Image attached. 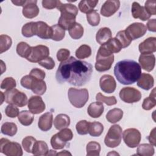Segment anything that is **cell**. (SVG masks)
Wrapping results in <instances>:
<instances>
[{"mask_svg":"<svg viewBox=\"0 0 156 156\" xmlns=\"http://www.w3.org/2000/svg\"><path fill=\"white\" fill-rule=\"evenodd\" d=\"M92 73L91 63L71 56L60 63L55 78L60 84L67 82L73 86L81 87L90 80Z\"/></svg>","mask_w":156,"mask_h":156,"instance_id":"cell-1","label":"cell"},{"mask_svg":"<svg viewBox=\"0 0 156 156\" xmlns=\"http://www.w3.org/2000/svg\"><path fill=\"white\" fill-rule=\"evenodd\" d=\"M114 74L118 81L123 85L135 83L141 74V68L136 62L125 59L118 62L114 67Z\"/></svg>","mask_w":156,"mask_h":156,"instance_id":"cell-2","label":"cell"},{"mask_svg":"<svg viewBox=\"0 0 156 156\" xmlns=\"http://www.w3.org/2000/svg\"><path fill=\"white\" fill-rule=\"evenodd\" d=\"M57 9L61 12L58 24L65 30H69L76 23L78 8L72 4H63L60 1Z\"/></svg>","mask_w":156,"mask_h":156,"instance_id":"cell-3","label":"cell"},{"mask_svg":"<svg viewBox=\"0 0 156 156\" xmlns=\"http://www.w3.org/2000/svg\"><path fill=\"white\" fill-rule=\"evenodd\" d=\"M68 96L70 103L76 108L83 107L89 98L88 91L86 88L77 89L69 88L68 91Z\"/></svg>","mask_w":156,"mask_h":156,"instance_id":"cell-4","label":"cell"},{"mask_svg":"<svg viewBox=\"0 0 156 156\" xmlns=\"http://www.w3.org/2000/svg\"><path fill=\"white\" fill-rule=\"evenodd\" d=\"M4 96L5 102L9 104L15 105L17 107H24L28 102L26 94L15 88L6 90L4 93Z\"/></svg>","mask_w":156,"mask_h":156,"instance_id":"cell-5","label":"cell"},{"mask_svg":"<svg viewBox=\"0 0 156 156\" xmlns=\"http://www.w3.org/2000/svg\"><path fill=\"white\" fill-rule=\"evenodd\" d=\"M122 129L118 124L112 126L104 139L105 144L108 147H116L118 146L121 141Z\"/></svg>","mask_w":156,"mask_h":156,"instance_id":"cell-6","label":"cell"},{"mask_svg":"<svg viewBox=\"0 0 156 156\" xmlns=\"http://www.w3.org/2000/svg\"><path fill=\"white\" fill-rule=\"evenodd\" d=\"M0 152L7 156H21L23 154L18 143L10 141L4 138L0 140Z\"/></svg>","mask_w":156,"mask_h":156,"instance_id":"cell-7","label":"cell"},{"mask_svg":"<svg viewBox=\"0 0 156 156\" xmlns=\"http://www.w3.org/2000/svg\"><path fill=\"white\" fill-rule=\"evenodd\" d=\"M49 49L44 45H37L31 47L29 55L26 60L32 63H38L42 60L49 57Z\"/></svg>","mask_w":156,"mask_h":156,"instance_id":"cell-8","label":"cell"},{"mask_svg":"<svg viewBox=\"0 0 156 156\" xmlns=\"http://www.w3.org/2000/svg\"><path fill=\"white\" fill-rule=\"evenodd\" d=\"M123 140L125 144L130 148H135L138 146L141 139L140 132L135 128L126 129L122 133Z\"/></svg>","mask_w":156,"mask_h":156,"instance_id":"cell-9","label":"cell"},{"mask_svg":"<svg viewBox=\"0 0 156 156\" xmlns=\"http://www.w3.org/2000/svg\"><path fill=\"white\" fill-rule=\"evenodd\" d=\"M120 99L126 103L132 104L137 102L141 98V92L133 87H124L119 91Z\"/></svg>","mask_w":156,"mask_h":156,"instance_id":"cell-10","label":"cell"},{"mask_svg":"<svg viewBox=\"0 0 156 156\" xmlns=\"http://www.w3.org/2000/svg\"><path fill=\"white\" fill-rule=\"evenodd\" d=\"M125 31L132 40H133L144 36L147 31V29L144 24L136 22L130 24L125 29Z\"/></svg>","mask_w":156,"mask_h":156,"instance_id":"cell-11","label":"cell"},{"mask_svg":"<svg viewBox=\"0 0 156 156\" xmlns=\"http://www.w3.org/2000/svg\"><path fill=\"white\" fill-rule=\"evenodd\" d=\"M114 62V55L109 56L97 54L96 57L95 68L99 72H104L109 70Z\"/></svg>","mask_w":156,"mask_h":156,"instance_id":"cell-12","label":"cell"},{"mask_svg":"<svg viewBox=\"0 0 156 156\" xmlns=\"http://www.w3.org/2000/svg\"><path fill=\"white\" fill-rule=\"evenodd\" d=\"M34 35L41 39L51 38L52 30L51 26H49L47 23L43 21H37L34 23Z\"/></svg>","mask_w":156,"mask_h":156,"instance_id":"cell-13","label":"cell"},{"mask_svg":"<svg viewBox=\"0 0 156 156\" xmlns=\"http://www.w3.org/2000/svg\"><path fill=\"white\" fill-rule=\"evenodd\" d=\"M27 107L33 114L42 113L46 108V105L42 98L39 96H32L28 100Z\"/></svg>","mask_w":156,"mask_h":156,"instance_id":"cell-14","label":"cell"},{"mask_svg":"<svg viewBox=\"0 0 156 156\" xmlns=\"http://www.w3.org/2000/svg\"><path fill=\"white\" fill-rule=\"evenodd\" d=\"M99 86L102 91L110 94L115 91L116 83L113 76L109 74H105L100 78Z\"/></svg>","mask_w":156,"mask_h":156,"instance_id":"cell-15","label":"cell"},{"mask_svg":"<svg viewBox=\"0 0 156 156\" xmlns=\"http://www.w3.org/2000/svg\"><path fill=\"white\" fill-rule=\"evenodd\" d=\"M120 7V1L118 0L106 1L101 8V14L105 17H109L115 14Z\"/></svg>","mask_w":156,"mask_h":156,"instance_id":"cell-16","label":"cell"},{"mask_svg":"<svg viewBox=\"0 0 156 156\" xmlns=\"http://www.w3.org/2000/svg\"><path fill=\"white\" fill-rule=\"evenodd\" d=\"M37 3V1L36 0L26 1V4L23 7L22 10L23 15L24 17L32 19L38 16L40 10Z\"/></svg>","mask_w":156,"mask_h":156,"instance_id":"cell-17","label":"cell"},{"mask_svg":"<svg viewBox=\"0 0 156 156\" xmlns=\"http://www.w3.org/2000/svg\"><path fill=\"white\" fill-rule=\"evenodd\" d=\"M141 68L144 70L150 72L155 66V57L153 54H141L138 58Z\"/></svg>","mask_w":156,"mask_h":156,"instance_id":"cell-18","label":"cell"},{"mask_svg":"<svg viewBox=\"0 0 156 156\" xmlns=\"http://www.w3.org/2000/svg\"><path fill=\"white\" fill-rule=\"evenodd\" d=\"M131 12L134 18L140 19L144 21L148 20L151 16L147 12L144 7L140 5V4L137 2H133L132 3Z\"/></svg>","mask_w":156,"mask_h":156,"instance_id":"cell-19","label":"cell"},{"mask_svg":"<svg viewBox=\"0 0 156 156\" xmlns=\"http://www.w3.org/2000/svg\"><path fill=\"white\" fill-rule=\"evenodd\" d=\"M139 51L141 54H152L156 51V38L149 37L141 42L138 46Z\"/></svg>","mask_w":156,"mask_h":156,"instance_id":"cell-20","label":"cell"},{"mask_svg":"<svg viewBox=\"0 0 156 156\" xmlns=\"http://www.w3.org/2000/svg\"><path fill=\"white\" fill-rule=\"evenodd\" d=\"M52 122V113L51 112H48L40 116L38 122V126L41 130L46 132L51 129Z\"/></svg>","mask_w":156,"mask_h":156,"instance_id":"cell-21","label":"cell"},{"mask_svg":"<svg viewBox=\"0 0 156 156\" xmlns=\"http://www.w3.org/2000/svg\"><path fill=\"white\" fill-rule=\"evenodd\" d=\"M154 84L153 77L147 73H141L140 77L137 80L138 87L144 90H149L152 88Z\"/></svg>","mask_w":156,"mask_h":156,"instance_id":"cell-22","label":"cell"},{"mask_svg":"<svg viewBox=\"0 0 156 156\" xmlns=\"http://www.w3.org/2000/svg\"><path fill=\"white\" fill-rule=\"evenodd\" d=\"M104 107L101 102L97 101L91 103L88 108L87 113L88 115L93 118H99L103 113Z\"/></svg>","mask_w":156,"mask_h":156,"instance_id":"cell-23","label":"cell"},{"mask_svg":"<svg viewBox=\"0 0 156 156\" xmlns=\"http://www.w3.org/2000/svg\"><path fill=\"white\" fill-rule=\"evenodd\" d=\"M112 34L111 30L107 27H102L99 29L96 33V40L101 45L107 43L112 38Z\"/></svg>","mask_w":156,"mask_h":156,"instance_id":"cell-24","label":"cell"},{"mask_svg":"<svg viewBox=\"0 0 156 156\" xmlns=\"http://www.w3.org/2000/svg\"><path fill=\"white\" fill-rule=\"evenodd\" d=\"M54 126L57 130H62L66 128L70 124V118L66 114H58L54 119Z\"/></svg>","mask_w":156,"mask_h":156,"instance_id":"cell-25","label":"cell"},{"mask_svg":"<svg viewBox=\"0 0 156 156\" xmlns=\"http://www.w3.org/2000/svg\"><path fill=\"white\" fill-rule=\"evenodd\" d=\"M102 47L108 52L113 54L120 52L122 47L116 38H112L107 43L102 44Z\"/></svg>","mask_w":156,"mask_h":156,"instance_id":"cell-26","label":"cell"},{"mask_svg":"<svg viewBox=\"0 0 156 156\" xmlns=\"http://www.w3.org/2000/svg\"><path fill=\"white\" fill-rule=\"evenodd\" d=\"M30 90L33 93L38 95H43L46 91V82L43 80H38L33 78Z\"/></svg>","mask_w":156,"mask_h":156,"instance_id":"cell-27","label":"cell"},{"mask_svg":"<svg viewBox=\"0 0 156 156\" xmlns=\"http://www.w3.org/2000/svg\"><path fill=\"white\" fill-rule=\"evenodd\" d=\"M123 116V111L118 108L110 110L106 114V119L110 123H116L119 121Z\"/></svg>","mask_w":156,"mask_h":156,"instance_id":"cell-28","label":"cell"},{"mask_svg":"<svg viewBox=\"0 0 156 156\" xmlns=\"http://www.w3.org/2000/svg\"><path fill=\"white\" fill-rule=\"evenodd\" d=\"M18 119L22 125L28 126L33 122L34 116V114L30 111L22 110L20 112L18 116Z\"/></svg>","mask_w":156,"mask_h":156,"instance_id":"cell-29","label":"cell"},{"mask_svg":"<svg viewBox=\"0 0 156 156\" xmlns=\"http://www.w3.org/2000/svg\"><path fill=\"white\" fill-rule=\"evenodd\" d=\"M48 151V146L46 142L43 141H37L34 144L32 154L38 156L47 155Z\"/></svg>","mask_w":156,"mask_h":156,"instance_id":"cell-30","label":"cell"},{"mask_svg":"<svg viewBox=\"0 0 156 156\" xmlns=\"http://www.w3.org/2000/svg\"><path fill=\"white\" fill-rule=\"evenodd\" d=\"M98 3V0H82L79 3V9L83 13H88L93 10V9L96 6Z\"/></svg>","mask_w":156,"mask_h":156,"instance_id":"cell-31","label":"cell"},{"mask_svg":"<svg viewBox=\"0 0 156 156\" xmlns=\"http://www.w3.org/2000/svg\"><path fill=\"white\" fill-rule=\"evenodd\" d=\"M154 147L151 144H140L136 149V154L140 156H152L154 154Z\"/></svg>","mask_w":156,"mask_h":156,"instance_id":"cell-32","label":"cell"},{"mask_svg":"<svg viewBox=\"0 0 156 156\" xmlns=\"http://www.w3.org/2000/svg\"><path fill=\"white\" fill-rule=\"evenodd\" d=\"M18 128L14 122H5L2 124L1 128V133L5 135L13 136L17 132Z\"/></svg>","mask_w":156,"mask_h":156,"instance_id":"cell-33","label":"cell"},{"mask_svg":"<svg viewBox=\"0 0 156 156\" xmlns=\"http://www.w3.org/2000/svg\"><path fill=\"white\" fill-rule=\"evenodd\" d=\"M104 131V126L99 122H90L88 133L92 136H99Z\"/></svg>","mask_w":156,"mask_h":156,"instance_id":"cell-34","label":"cell"},{"mask_svg":"<svg viewBox=\"0 0 156 156\" xmlns=\"http://www.w3.org/2000/svg\"><path fill=\"white\" fill-rule=\"evenodd\" d=\"M87 156H99L101 152V145L96 141H90L86 147Z\"/></svg>","mask_w":156,"mask_h":156,"instance_id":"cell-35","label":"cell"},{"mask_svg":"<svg viewBox=\"0 0 156 156\" xmlns=\"http://www.w3.org/2000/svg\"><path fill=\"white\" fill-rule=\"evenodd\" d=\"M156 105L155 99V88H154L149 97L145 98L143 100L142 108L145 110H149L154 107Z\"/></svg>","mask_w":156,"mask_h":156,"instance_id":"cell-36","label":"cell"},{"mask_svg":"<svg viewBox=\"0 0 156 156\" xmlns=\"http://www.w3.org/2000/svg\"><path fill=\"white\" fill-rule=\"evenodd\" d=\"M52 35L51 39L54 41H61L65 36V30L58 24H55L51 26Z\"/></svg>","mask_w":156,"mask_h":156,"instance_id":"cell-37","label":"cell"},{"mask_svg":"<svg viewBox=\"0 0 156 156\" xmlns=\"http://www.w3.org/2000/svg\"><path fill=\"white\" fill-rule=\"evenodd\" d=\"M115 38L118 40V41L120 43L122 48H125L128 47L132 41V39L126 34L125 30L119 31L116 35Z\"/></svg>","mask_w":156,"mask_h":156,"instance_id":"cell-38","label":"cell"},{"mask_svg":"<svg viewBox=\"0 0 156 156\" xmlns=\"http://www.w3.org/2000/svg\"><path fill=\"white\" fill-rule=\"evenodd\" d=\"M70 37L74 39H80L83 35V28L82 25L78 23H76L74 25L68 30Z\"/></svg>","mask_w":156,"mask_h":156,"instance_id":"cell-39","label":"cell"},{"mask_svg":"<svg viewBox=\"0 0 156 156\" xmlns=\"http://www.w3.org/2000/svg\"><path fill=\"white\" fill-rule=\"evenodd\" d=\"M31 46L24 41L20 42L16 46V53L21 57L26 58L30 52Z\"/></svg>","mask_w":156,"mask_h":156,"instance_id":"cell-40","label":"cell"},{"mask_svg":"<svg viewBox=\"0 0 156 156\" xmlns=\"http://www.w3.org/2000/svg\"><path fill=\"white\" fill-rule=\"evenodd\" d=\"M76 56L77 58L83 59L89 57L91 54V49L87 44L81 45L75 52Z\"/></svg>","mask_w":156,"mask_h":156,"instance_id":"cell-41","label":"cell"},{"mask_svg":"<svg viewBox=\"0 0 156 156\" xmlns=\"http://www.w3.org/2000/svg\"><path fill=\"white\" fill-rule=\"evenodd\" d=\"M12 44V40L10 37L7 35H0V54L7 51L10 49Z\"/></svg>","mask_w":156,"mask_h":156,"instance_id":"cell-42","label":"cell"},{"mask_svg":"<svg viewBox=\"0 0 156 156\" xmlns=\"http://www.w3.org/2000/svg\"><path fill=\"white\" fill-rule=\"evenodd\" d=\"M36 141V139L32 136H27L24 138L22 140V146L24 150L28 153H32L33 148Z\"/></svg>","mask_w":156,"mask_h":156,"instance_id":"cell-43","label":"cell"},{"mask_svg":"<svg viewBox=\"0 0 156 156\" xmlns=\"http://www.w3.org/2000/svg\"><path fill=\"white\" fill-rule=\"evenodd\" d=\"M87 20L88 23L91 26H96L100 23V15L96 10H93L87 14Z\"/></svg>","mask_w":156,"mask_h":156,"instance_id":"cell-44","label":"cell"},{"mask_svg":"<svg viewBox=\"0 0 156 156\" xmlns=\"http://www.w3.org/2000/svg\"><path fill=\"white\" fill-rule=\"evenodd\" d=\"M96 99L97 101L105 103L106 105L111 106L115 105L117 103V100L114 96L107 97L103 95L101 93H98L96 96Z\"/></svg>","mask_w":156,"mask_h":156,"instance_id":"cell-45","label":"cell"},{"mask_svg":"<svg viewBox=\"0 0 156 156\" xmlns=\"http://www.w3.org/2000/svg\"><path fill=\"white\" fill-rule=\"evenodd\" d=\"M90 122L86 120H81L79 121L76 126V129L78 134L81 135H87L88 133Z\"/></svg>","mask_w":156,"mask_h":156,"instance_id":"cell-46","label":"cell"},{"mask_svg":"<svg viewBox=\"0 0 156 156\" xmlns=\"http://www.w3.org/2000/svg\"><path fill=\"white\" fill-rule=\"evenodd\" d=\"M67 142L62 140L57 135V133L54 135L51 138V144L54 149H62L66 144Z\"/></svg>","mask_w":156,"mask_h":156,"instance_id":"cell-47","label":"cell"},{"mask_svg":"<svg viewBox=\"0 0 156 156\" xmlns=\"http://www.w3.org/2000/svg\"><path fill=\"white\" fill-rule=\"evenodd\" d=\"M34 23L35 22H29L25 24L21 29L22 35L27 38L32 37L34 35Z\"/></svg>","mask_w":156,"mask_h":156,"instance_id":"cell-48","label":"cell"},{"mask_svg":"<svg viewBox=\"0 0 156 156\" xmlns=\"http://www.w3.org/2000/svg\"><path fill=\"white\" fill-rule=\"evenodd\" d=\"M16 85V80L12 77H5L1 82V88L3 90H9L15 88Z\"/></svg>","mask_w":156,"mask_h":156,"instance_id":"cell-49","label":"cell"},{"mask_svg":"<svg viewBox=\"0 0 156 156\" xmlns=\"http://www.w3.org/2000/svg\"><path fill=\"white\" fill-rule=\"evenodd\" d=\"M57 135L62 140L65 142L71 141L73 138V133L72 130L68 128H65L60 130V131L57 133Z\"/></svg>","mask_w":156,"mask_h":156,"instance_id":"cell-50","label":"cell"},{"mask_svg":"<svg viewBox=\"0 0 156 156\" xmlns=\"http://www.w3.org/2000/svg\"><path fill=\"white\" fill-rule=\"evenodd\" d=\"M5 113L8 117L14 118L18 116L20 112L17 106L12 104H9L5 107Z\"/></svg>","mask_w":156,"mask_h":156,"instance_id":"cell-51","label":"cell"},{"mask_svg":"<svg viewBox=\"0 0 156 156\" xmlns=\"http://www.w3.org/2000/svg\"><path fill=\"white\" fill-rule=\"evenodd\" d=\"M155 4H156V1L155 0H148L145 2L144 8L147 11V12L151 16L156 15Z\"/></svg>","mask_w":156,"mask_h":156,"instance_id":"cell-52","label":"cell"},{"mask_svg":"<svg viewBox=\"0 0 156 156\" xmlns=\"http://www.w3.org/2000/svg\"><path fill=\"white\" fill-rule=\"evenodd\" d=\"M38 63L47 69H52L55 66V62L51 57H46V58L39 62Z\"/></svg>","mask_w":156,"mask_h":156,"instance_id":"cell-53","label":"cell"},{"mask_svg":"<svg viewBox=\"0 0 156 156\" xmlns=\"http://www.w3.org/2000/svg\"><path fill=\"white\" fill-rule=\"evenodd\" d=\"M29 75L35 79L43 80L45 78L46 73L43 70L35 68H33L30 71Z\"/></svg>","mask_w":156,"mask_h":156,"instance_id":"cell-54","label":"cell"},{"mask_svg":"<svg viewBox=\"0 0 156 156\" xmlns=\"http://www.w3.org/2000/svg\"><path fill=\"white\" fill-rule=\"evenodd\" d=\"M70 55V51L65 48L60 49L57 53V60L59 62H63L66 60H67Z\"/></svg>","mask_w":156,"mask_h":156,"instance_id":"cell-55","label":"cell"},{"mask_svg":"<svg viewBox=\"0 0 156 156\" xmlns=\"http://www.w3.org/2000/svg\"><path fill=\"white\" fill-rule=\"evenodd\" d=\"M60 1L56 0H43L42 6L46 9H53L57 8Z\"/></svg>","mask_w":156,"mask_h":156,"instance_id":"cell-56","label":"cell"},{"mask_svg":"<svg viewBox=\"0 0 156 156\" xmlns=\"http://www.w3.org/2000/svg\"><path fill=\"white\" fill-rule=\"evenodd\" d=\"M32 81H33V77L29 74V75L24 76L21 78L20 80V83L21 86H23L25 88L30 90Z\"/></svg>","mask_w":156,"mask_h":156,"instance_id":"cell-57","label":"cell"},{"mask_svg":"<svg viewBox=\"0 0 156 156\" xmlns=\"http://www.w3.org/2000/svg\"><path fill=\"white\" fill-rule=\"evenodd\" d=\"M146 29L151 32H156V20L155 18L149 20L146 24Z\"/></svg>","mask_w":156,"mask_h":156,"instance_id":"cell-58","label":"cell"},{"mask_svg":"<svg viewBox=\"0 0 156 156\" xmlns=\"http://www.w3.org/2000/svg\"><path fill=\"white\" fill-rule=\"evenodd\" d=\"M155 127L154 128L150 133V135L147 137V138L148 139L149 143L153 145L154 146H155L156 145V141H155Z\"/></svg>","mask_w":156,"mask_h":156,"instance_id":"cell-59","label":"cell"},{"mask_svg":"<svg viewBox=\"0 0 156 156\" xmlns=\"http://www.w3.org/2000/svg\"><path fill=\"white\" fill-rule=\"evenodd\" d=\"M12 2L16 6H24L26 2V0L24 1H12Z\"/></svg>","mask_w":156,"mask_h":156,"instance_id":"cell-60","label":"cell"},{"mask_svg":"<svg viewBox=\"0 0 156 156\" xmlns=\"http://www.w3.org/2000/svg\"><path fill=\"white\" fill-rule=\"evenodd\" d=\"M71 155V154L70 152H69L68 151L66 150H63L62 151H61L60 152H58L57 154L56 155Z\"/></svg>","mask_w":156,"mask_h":156,"instance_id":"cell-61","label":"cell"},{"mask_svg":"<svg viewBox=\"0 0 156 156\" xmlns=\"http://www.w3.org/2000/svg\"><path fill=\"white\" fill-rule=\"evenodd\" d=\"M57 153L55 151L53 150H50L49 151H48V153L47 154V155H56Z\"/></svg>","mask_w":156,"mask_h":156,"instance_id":"cell-62","label":"cell"},{"mask_svg":"<svg viewBox=\"0 0 156 156\" xmlns=\"http://www.w3.org/2000/svg\"><path fill=\"white\" fill-rule=\"evenodd\" d=\"M0 94L1 96V104H2L4 102V101H5V96H4V93H3V92L0 91Z\"/></svg>","mask_w":156,"mask_h":156,"instance_id":"cell-63","label":"cell"},{"mask_svg":"<svg viewBox=\"0 0 156 156\" xmlns=\"http://www.w3.org/2000/svg\"><path fill=\"white\" fill-rule=\"evenodd\" d=\"M110 154H112V155H114V154H115V155H119V154H118L117 152H115V151L111 152H110V153H108V155H110Z\"/></svg>","mask_w":156,"mask_h":156,"instance_id":"cell-64","label":"cell"}]
</instances>
